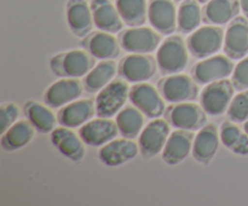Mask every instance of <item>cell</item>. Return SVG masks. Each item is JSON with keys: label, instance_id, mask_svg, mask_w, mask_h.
Returning a JSON list of instances; mask_svg holds the SVG:
<instances>
[{"label": "cell", "instance_id": "cell-1", "mask_svg": "<svg viewBox=\"0 0 248 206\" xmlns=\"http://www.w3.org/2000/svg\"><path fill=\"white\" fill-rule=\"evenodd\" d=\"M188 61V48L179 35L169 36L157 48V67L164 75L181 73L186 67Z\"/></svg>", "mask_w": 248, "mask_h": 206}, {"label": "cell", "instance_id": "cell-2", "mask_svg": "<svg viewBox=\"0 0 248 206\" xmlns=\"http://www.w3.org/2000/svg\"><path fill=\"white\" fill-rule=\"evenodd\" d=\"M94 58V56L84 50H73L55 56L50 65L58 77L81 78L96 65Z\"/></svg>", "mask_w": 248, "mask_h": 206}, {"label": "cell", "instance_id": "cell-3", "mask_svg": "<svg viewBox=\"0 0 248 206\" xmlns=\"http://www.w3.org/2000/svg\"><path fill=\"white\" fill-rule=\"evenodd\" d=\"M234 84L228 79L210 82L201 92V107L210 115H222L229 108L230 102L234 98Z\"/></svg>", "mask_w": 248, "mask_h": 206}, {"label": "cell", "instance_id": "cell-4", "mask_svg": "<svg viewBox=\"0 0 248 206\" xmlns=\"http://www.w3.org/2000/svg\"><path fill=\"white\" fill-rule=\"evenodd\" d=\"M224 31L217 26H203L194 31L186 40L188 50L194 57L207 58L222 48Z\"/></svg>", "mask_w": 248, "mask_h": 206}, {"label": "cell", "instance_id": "cell-5", "mask_svg": "<svg viewBox=\"0 0 248 206\" xmlns=\"http://www.w3.org/2000/svg\"><path fill=\"white\" fill-rule=\"evenodd\" d=\"M198 82L186 74H171L157 82V90L170 103L193 101L198 97Z\"/></svg>", "mask_w": 248, "mask_h": 206}, {"label": "cell", "instance_id": "cell-6", "mask_svg": "<svg viewBox=\"0 0 248 206\" xmlns=\"http://www.w3.org/2000/svg\"><path fill=\"white\" fill-rule=\"evenodd\" d=\"M130 97L128 85L123 80H113L96 97V114L99 118H111L121 111Z\"/></svg>", "mask_w": 248, "mask_h": 206}, {"label": "cell", "instance_id": "cell-7", "mask_svg": "<svg viewBox=\"0 0 248 206\" xmlns=\"http://www.w3.org/2000/svg\"><path fill=\"white\" fill-rule=\"evenodd\" d=\"M230 57L223 55L202 58L191 68V77L198 84L207 85L217 80L227 79L234 72V63Z\"/></svg>", "mask_w": 248, "mask_h": 206}, {"label": "cell", "instance_id": "cell-8", "mask_svg": "<svg viewBox=\"0 0 248 206\" xmlns=\"http://www.w3.org/2000/svg\"><path fill=\"white\" fill-rule=\"evenodd\" d=\"M206 111L202 107L195 103H182L170 106L166 109V120L171 124L173 127L179 130H200L203 127L207 121Z\"/></svg>", "mask_w": 248, "mask_h": 206}, {"label": "cell", "instance_id": "cell-9", "mask_svg": "<svg viewBox=\"0 0 248 206\" xmlns=\"http://www.w3.org/2000/svg\"><path fill=\"white\" fill-rule=\"evenodd\" d=\"M160 34L149 27H132L120 34L121 48L131 53H150L160 46Z\"/></svg>", "mask_w": 248, "mask_h": 206}, {"label": "cell", "instance_id": "cell-10", "mask_svg": "<svg viewBox=\"0 0 248 206\" xmlns=\"http://www.w3.org/2000/svg\"><path fill=\"white\" fill-rule=\"evenodd\" d=\"M169 121L165 119H154L142 130L140 135V152L145 159L156 157L164 150L170 137Z\"/></svg>", "mask_w": 248, "mask_h": 206}, {"label": "cell", "instance_id": "cell-11", "mask_svg": "<svg viewBox=\"0 0 248 206\" xmlns=\"http://www.w3.org/2000/svg\"><path fill=\"white\" fill-rule=\"evenodd\" d=\"M157 62L145 53H133L123 58L119 64V74L128 82H144L156 73Z\"/></svg>", "mask_w": 248, "mask_h": 206}, {"label": "cell", "instance_id": "cell-12", "mask_svg": "<svg viewBox=\"0 0 248 206\" xmlns=\"http://www.w3.org/2000/svg\"><path fill=\"white\" fill-rule=\"evenodd\" d=\"M164 97L153 85L138 82L130 89V99L145 116L156 119L165 113Z\"/></svg>", "mask_w": 248, "mask_h": 206}, {"label": "cell", "instance_id": "cell-13", "mask_svg": "<svg viewBox=\"0 0 248 206\" xmlns=\"http://www.w3.org/2000/svg\"><path fill=\"white\" fill-rule=\"evenodd\" d=\"M224 52L232 60H242L248 53V21L237 16L228 26L224 36Z\"/></svg>", "mask_w": 248, "mask_h": 206}, {"label": "cell", "instance_id": "cell-14", "mask_svg": "<svg viewBox=\"0 0 248 206\" xmlns=\"http://www.w3.org/2000/svg\"><path fill=\"white\" fill-rule=\"evenodd\" d=\"M119 133L116 121L110 118H97L87 121L80 127L79 136L82 142L92 147H99L116 138Z\"/></svg>", "mask_w": 248, "mask_h": 206}, {"label": "cell", "instance_id": "cell-15", "mask_svg": "<svg viewBox=\"0 0 248 206\" xmlns=\"http://www.w3.org/2000/svg\"><path fill=\"white\" fill-rule=\"evenodd\" d=\"M84 84L75 78H65L53 82L45 91L44 102L51 108H58L73 101H77L82 95Z\"/></svg>", "mask_w": 248, "mask_h": 206}, {"label": "cell", "instance_id": "cell-16", "mask_svg": "<svg viewBox=\"0 0 248 206\" xmlns=\"http://www.w3.org/2000/svg\"><path fill=\"white\" fill-rule=\"evenodd\" d=\"M148 19L160 34H172L177 26V10L173 0H150Z\"/></svg>", "mask_w": 248, "mask_h": 206}, {"label": "cell", "instance_id": "cell-17", "mask_svg": "<svg viewBox=\"0 0 248 206\" xmlns=\"http://www.w3.org/2000/svg\"><path fill=\"white\" fill-rule=\"evenodd\" d=\"M140 153V145L130 138H114L99 150V159L108 166H119L130 161Z\"/></svg>", "mask_w": 248, "mask_h": 206}, {"label": "cell", "instance_id": "cell-18", "mask_svg": "<svg viewBox=\"0 0 248 206\" xmlns=\"http://www.w3.org/2000/svg\"><path fill=\"white\" fill-rule=\"evenodd\" d=\"M194 138V133L190 131L177 128L170 135L162 150L164 161L169 165H177L183 161L193 150Z\"/></svg>", "mask_w": 248, "mask_h": 206}, {"label": "cell", "instance_id": "cell-19", "mask_svg": "<svg viewBox=\"0 0 248 206\" xmlns=\"http://www.w3.org/2000/svg\"><path fill=\"white\" fill-rule=\"evenodd\" d=\"M96 113V103L91 99H79L65 104L58 111V123L65 127H78L91 120Z\"/></svg>", "mask_w": 248, "mask_h": 206}, {"label": "cell", "instance_id": "cell-20", "mask_svg": "<svg viewBox=\"0 0 248 206\" xmlns=\"http://www.w3.org/2000/svg\"><path fill=\"white\" fill-rule=\"evenodd\" d=\"M90 6L97 28L111 34L118 33L123 29V18L110 0H92Z\"/></svg>", "mask_w": 248, "mask_h": 206}, {"label": "cell", "instance_id": "cell-21", "mask_svg": "<svg viewBox=\"0 0 248 206\" xmlns=\"http://www.w3.org/2000/svg\"><path fill=\"white\" fill-rule=\"evenodd\" d=\"M67 19L70 29L77 36L89 35L93 26L91 6L85 0H69L67 4Z\"/></svg>", "mask_w": 248, "mask_h": 206}, {"label": "cell", "instance_id": "cell-22", "mask_svg": "<svg viewBox=\"0 0 248 206\" xmlns=\"http://www.w3.org/2000/svg\"><path fill=\"white\" fill-rule=\"evenodd\" d=\"M120 41L108 32H96L87 35L82 41L85 48H87L92 56L98 60H111L120 55Z\"/></svg>", "mask_w": 248, "mask_h": 206}, {"label": "cell", "instance_id": "cell-23", "mask_svg": "<svg viewBox=\"0 0 248 206\" xmlns=\"http://www.w3.org/2000/svg\"><path fill=\"white\" fill-rule=\"evenodd\" d=\"M219 135L217 126L208 124L200 128L194 138L193 153L194 158L200 162H208L216 155L219 145Z\"/></svg>", "mask_w": 248, "mask_h": 206}, {"label": "cell", "instance_id": "cell-24", "mask_svg": "<svg viewBox=\"0 0 248 206\" xmlns=\"http://www.w3.org/2000/svg\"><path fill=\"white\" fill-rule=\"evenodd\" d=\"M240 10V0H210L203 7L202 17L206 23L223 26L237 17Z\"/></svg>", "mask_w": 248, "mask_h": 206}, {"label": "cell", "instance_id": "cell-25", "mask_svg": "<svg viewBox=\"0 0 248 206\" xmlns=\"http://www.w3.org/2000/svg\"><path fill=\"white\" fill-rule=\"evenodd\" d=\"M51 141L53 145L69 159L80 161L84 158L85 148L81 137L73 132L70 127H57L51 132Z\"/></svg>", "mask_w": 248, "mask_h": 206}, {"label": "cell", "instance_id": "cell-26", "mask_svg": "<svg viewBox=\"0 0 248 206\" xmlns=\"http://www.w3.org/2000/svg\"><path fill=\"white\" fill-rule=\"evenodd\" d=\"M116 74V63L111 60H102L86 74L84 89L89 92H98L113 81Z\"/></svg>", "mask_w": 248, "mask_h": 206}, {"label": "cell", "instance_id": "cell-27", "mask_svg": "<svg viewBox=\"0 0 248 206\" xmlns=\"http://www.w3.org/2000/svg\"><path fill=\"white\" fill-rule=\"evenodd\" d=\"M34 127L31 121L19 120L16 121L12 126H10L1 137V147L5 150H16L24 147L27 143L31 142L34 136Z\"/></svg>", "mask_w": 248, "mask_h": 206}, {"label": "cell", "instance_id": "cell-28", "mask_svg": "<svg viewBox=\"0 0 248 206\" xmlns=\"http://www.w3.org/2000/svg\"><path fill=\"white\" fill-rule=\"evenodd\" d=\"M23 111L27 119L39 132L48 133L55 130L56 116L47 107L35 101H28L24 104Z\"/></svg>", "mask_w": 248, "mask_h": 206}, {"label": "cell", "instance_id": "cell-29", "mask_svg": "<svg viewBox=\"0 0 248 206\" xmlns=\"http://www.w3.org/2000/svg\"><path fill=\"white\" fill-rule=\"evenodd\" d=\"M143 124H144L143 114L137 107L136 108L135 107H125L116 115V125H118L119 133L125 138L133 140L137 137L142 132Z\"/></svg>", "mask_w": 248, "mask_h": 206}, {"label": "cell", "instance_id": "cell-30", "mask_svg": "<svg viewBox=\"0 0 248 206\" xmlns=\"http://www.w3.org/2000/svg\"><path fill=\"white\" fill-rule=\"evenodd\" d=\"M116 9L130 27L143 26L148 18L147 0H116Z\"/></svg>", "mask_w": 248, "mask_h": 206}, {"label": "cell", "instance_id": "cell-31", "mask_svg": "<svg viewBox=\"0 0 248 206\" xmlns=\"http://www.w3.org/2000/svg\"><path fill=\"white\" fill-rule=\"evenodd\" d=\"M202 11L199 0H184L177 12V26L181 33L188 34L195 31L201 23Z\"/></svg>", "mask_w": 248, "mask_h": 206}, {"label": "cell", "instance_id": "cell-32", "mask_svg": "<svg viewBox=\"0 0 248 206\" xmlns=\"http://www.w3.org/2000/svg\"><path fill=\"white\" fill-rule=\"evenodd\" d=\"M220 140L232 153L239 155L248 154V135L230 121H225L220 127Z\"/></svg>", "mask_w": 248, "mask_h": 206}, {"label": "cell", "instance_id": "cell-33", "mask_svg": "<svg viewBox=\"0 0 248 206\" xmlns=\"http://www.w3.org/2000/svg\"><path fill=\"white\" fill-rule=\"evenodd\" d=\"M228 116L234 123H245L248 120V89L234 96L228 108Z\"/></svg>", "mask_w": 248, "mask_h": 206}, {"label": "cell", "instance_id": "cell-34", "mask_svg": "<svg viewBox=\"0 0 248 206\" xmlns=\"http://www.w3.org/2000/svg\"><path fill=\"white\" fill-rule=\"evenodd\" d=\"M232 81L237 91L248 89V57H244L235 65Z\"/></svg>", "mask_w": 248, "mask_h": 206}, {"label": "cell", "instance_id": "cell-35", "mask_svg": "<svg viewBox=\"0 0 248 206\" xmlns=\"http://www.w3.org/2000/svg\"><path fill=\"white\" fill-rule=\"evenodd\" d=\"M18 118V108L14 103H4L0 107V131L4 133Z\"/></svg>", "mask_w": 248, "mask_h": 206}, {"label": "cell", "instance_id": "cell-36", "mask_svg": "<svg viewBox=\"0 0 248 206\" xmlns=\"http://www.w3.org/2000/svg\"><path fill=\"white\" fill-rule=\"evenodd\" d=\"M240 4H241L242 12H244L245 16L248 18V0H240Z\"/></svg>", "mask_w": 248, "mask_h": 206}, {"label": "cell", "instance_id": "cell-37", "mask_svg": "<svg viewBox=\"0 0 248 206\" xmlns=\"http://www.w3.org/2000/svg\"><path fill=\"white\" fill-rule=\"evenodd\" d=\"M244 130L246 131L247 135H248V120H247V121H245V124H244Z\"/></svg>", "mask_w": 248, "mask_h": 206}, {"label": "cell", "instance_id": "cell-38", "mask_svg": "<svg viewBox=\"0 0 248 206\" xmlns=\"http://www.w3.org/2000/svg\"><path fill=\"white\" fill-rule=\"evenodd\" d=\"M206 1H210V0H199V2H206Z\"/></svg>", "mask_w": 248, "mask_h": 206}, {"label": "cell", "instance_id": "cell-39", "mask_svg": "<svg viewBox=\"0 0 248 206\" xmlns=\"http://www.w3.org/2000/svg\"><path fill=\"white\" fill-rule=\"evenodd\" d=\"M177 1H181V0H177Z\"/></svg>", "mask_w": 248, "mask_h": 206}]
</instances>
